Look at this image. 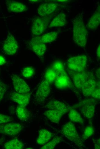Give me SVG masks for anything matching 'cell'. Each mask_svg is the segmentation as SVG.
<instances>
[{"label": "cell", "mask_w": 100, "mask_h": 149, "mask_svg": "<svg viewBox=\"0 0 100 149\" xmlns=\"http://www.w3.org/2000/svg\"><path fill=\"white\" fill-rule=\"evenodd\" d=\"M73 38L74 42L82 48L85 47L87 41V31L82 17L78 15L73 21Z\"/></svg>", "instance_id": "cell-1"}, {"label": "cell", "mask_w": 100, "mask_h": 149, "mask_svg": "<svg viewBox=\"0 0 100 149\" xmlns=\"http://www.w3.org/2000/svg\"><path fill=\"white\" fill-rule=\"evenodd\" d=\"M61 132L65 137L78 146H83V142L78 136L74 125L71 121L63 126L61 128Z\"/></svg>", "instance_id": "cell-2"}, {"label": "cell", "mask_w": 100, "mask_h": 149, "mask_svg": "<svg viewBox=\"0 0 100 149\" xmlns=\"http://www.w3.org/2000/svg\"><path fill=\"white\" fill-rule=\"evenodd\" d=\"M87 60L86 55H78L69 58L67 60V65L71 71L80 72L84 70L87 65Z\"/></svg>", "instance_id": "cell-3"}, {"label": "cell", "mask_w": 100, "mask_h": 149, "mask_svg": "<svg viewBox=\"0 0 100 149\" xmlns=\"http://www.w3.org/2000/svg\"><path fill=\"white\" fill-rule=\"evenodd\" d=\"M22 129L19 123H7L0 124V134L15 136L19 134Z\"/></svg>", "instance_id": "cell-4"}, {"label": "cell", "mask_w": 100, "mask_h": 149, "mask_svg": "<svg viewBox=\"0 0 100 149\" xmlns=\"http://www.w3.org/2000/svg\"><path fill=\"white\" fill-rule=\"evenodd\" d=\"M14 87L17 92L20 93H28L30 88L26 82L18 75L13 74L11 76Z\"/></svg>", "instance_id": "cell-5"}, {"label": "cell", "mask_w": 100, "mask_h": 149, "mask_svg": "<svg viewBox=\"0 0 100 149\" xmlns=\"http://www.w3.org/2000/svg\"><path fill=\"white\" fill-rule=\"evenodd\" d=\"M70 75L75 87L81 89L86 81L90 72L84 70L80 72L71 71Z\"/></svg>", "instance_id": "cell-6"}, {"label": "cell", "mask_w": 100, "mask_h": 149, "mask_svg": "<svg viewBox=\"0 0 100 149\" xmlns=\"http://www.w3.org/2000/svg\"><path fill=\"white\" fill-rule=\"evenodd\" d=\"M51 91L50 84L45 79L38 86L36 94V99L38 102L44 101L49 95Z\"/></svg>", "instance_id": "cell-7"}, {"label": "cell", "mask_w": 100, "mask_h": 149, "mask_svg": "<svg viewBox=\"0 0 100 149\" xmlns=\"http://www.w3.org/2000/svg\"><path fill=\"white\" fill-rule=\"evenodd\" d=\"M30 45L34 52L38 56L41 57L45 53L46 46L41 40V36H37L32 38Z\"/></svg>", "instance_id": "cell-8"}, {"label": "cell", "mask_w": 100, "mask_h": 149, "mask_svg": "<svg viewBox=\"0 0 100 149\" xmlns=\"http://www.w3.org/2000/svg\"><path fill=\"white\" fill-rule=\"evenodd\" d=\"M48 19L45 18L38 17L33 21L31 31L36 36L41 35L45 30L48 24Z\"/></svg>", "instance_id": "cell-9"}, {"label": "cell", "mask_w": 100, "mask_h": 149, "mask_svg": "<svg viewBox=\"0 0 100 149\" xmlns=\"http://www.w3.org/2000/svg\"><path fill=\"white\" fill-rule=\"evenodd\" d=\"M3 50L6 54L12 55L15 54L18 50L17 42L15 38L11 35H9L5 40Z\"/></svg>", "instance_id": "cell-10"}, {"label": "cell", "mask_w": 100, "mask_h": 149, "mask_svg": "<svg viewBox=\"0 0 100 149\" xmlns=\"http://www.w3.org/2000/svg\"><path fill=\"white\" fill-rule=\"evenodd\" d=\"M97 85L95 79L93 74L90 72L86 81L81 89L83 95L85 97L91 96L96 88Z\"/></svg>", "instance_id": "cell-11"}, {"label": "cell", "mask_w": 100, "mask_h": 149, "mask_svg": "<svg viewBox=\"0 0 100 149\" xmlns=\"http://www.w3.org/2000/svg\"><path fill=\"white\" fill-rule=\"evenodd\" d=\"M30 95L29 93L23 94L14 92L11 93L10 97L13 101L19 105L26 107L29 102Z\"/></svg>", "instance_id": "cell-12"}, {"label": "cell", "mask_w": 100, "mask_h": 149, "mask_svg": "<svg viewBox=\"0 0 100 149\" xmlns=\"http://www.w3.org/2000/svg\"><path fill=\"white\" fill-rule=\"evenodd\" d=\"M54 83L56 87L59 89L70 88L72 87L71 81L66 72L58 75Z\"/></svg>", "instance_id": "cell-13"}, {"label": "cell", "mask_w": 100, "mask_h": 149, "mask_svg": "<svg viewBox=\"0 0 100 149\" xmlns=\"http://www.w3.org/2000/svg\"><path fill=\"white\" fill-rule=\"evenodd\" d=\"M57 4L55 3H43L39 6L37 12L40 16H45L54 12L57 9Z\"/></svg>", "instance_id": "cell-14"}, {"label": "cell", "mask_w": 100, "mask_h": 149, "mask_svg": "<svg viewBox=\"0 0 100 149\" xmlns=\"http://www.w3.org/2000/svg\"><path fill=\"white\" fill-rule=\"evenodd\" d=\"M46 107L49 109L57 110L64 114L69 111L68 108L66 104L56 100L50 101L46 105Z\"/></svg>", "instance_id": "cell-15"}, {"label": "cell", "mask_w": 100, "mask_h": 149, "mask_svg": "<svg viewBox=\"0 0 100 149\" xmlns=\"http://www.w3.org/2000/svg\"><path fill=\"white\" fill-rule=\"evenodd\" d=\"M100 23V9L99 6L89 20L87 24V26L90 29L94 30L97 28Z\"/></svg>", "instance_id": "cell-16"}, {"label": "cell", "mask_w": 100, "mask_h": 149, "mask_svg": "<svg viewBox=\"0 0 100 149\" xmlns=\"http://www.w3.org/2000/svg\"><path fill=\"white\" fill-rule=\"evenodd\" d=\"M53 134L48 130L42 129L39 132V136L36 142L39 145H44L48 142L53 137Z\"/></svg>", "instance_id": "cell-17"}, {"label": "cell", "mask_w": 100, "mask_h": 149, "mask_svg": "<svg viewBox=\"0 0 100 149\" xmlns=\"http://www.w3.org/2000/svg\"><path fill=\"white\" fill-rule=\"evenodd\" d=\"M44 114L48 119L55 123L59 122L64 114L56 110L48 109L45 111Z\"/></svg>", "instance_id": "cell-18"}, {"label": "cell", "mask_w": 100, "mask_h": 149, "mask_svg": "<svg viewBox=\"0 0 100 149\" xmlns=\"http://www.w3.org/2000/svg\"><path fill=\"white\" fill-rule=\"evenodd\" d=\"M6 4L8 9L13 12H22L26 10V6L20 2L14 1H8Z\"/></svg>", "instance_id": "cell-19"}, {"label": "cell", "mask_w": 100, "mask_h": 149, "mask_svg": "<svg viewBox=\"0 0 100 149\" xmlns=\"http://www.w3.org/2000/svg\"><path fill=\"white\" fill-rule=\"evenodd\" d=\"M66 16L65 13H60L57 15L51 21L50 27L63 26L66 24Z\"/></svg>", "instance_id": "cell-20"}, {"label": "cell", "mask_w": 100, "mask_h": 149, "mask_svg": "<svg viewBox=\"0 0 100 149\" xmlns=\"http://www.w3.org/2000/svg\"><path fill=\"white\" fill-rule=\"evenodd\" d=\"M16 115L18 118L22 121H25L30 117V113L25 106L19 105L16 109Z\"/></svg>", "instance_id": "cell-21"}, {"label": "cell", "mask_w": 100, "mask_h": 149, "mask_svg": "<svg viewBox=\"0 0 100 149\" xmlns=\"http://www.w3.org/2000/svg\"><path fill=\"white\" fill-rule=\"evenodd\" d=\"M95 104H85L81 106V112L85 117L89 118L92 117L94 115Z\"/></svg>", "instance_id": "cell-22"}, {"label": "cell", "mask_w": 100, "mask_h": 149, "mask_svg": "<svg viewBox=\"0 0 100 149\" xmlns=\"http://www.w3.org/2000/svg\"><path fill=\"white\" fill-rule=\"evenodd\" d=\"M24 147L23 143L17 139L6 142L4 146V148L5 149H22Z\"/></svg>", "instance_id": "cell-23"}, {"label": "cell", "mask_w": 100, "mask_h": 149, "mask_svg": "<svg viewBox=\"0 0 100 149\" xmlns=\"http://www.w3.org/2000/svg\"><path fill=\"white\" fill-rule=\"evenodd\" d=\"M68 116L70 119L71 121L82 124L84 123L83 119L80 114L75 109H70Z\"/></svg>", "instance_id": "cell-24"}, {"label": "cell", "mask_w": 100, "mask_h": 149, "mask_svg": "<svg viewBox=\"0 0 100 149\" xmlns=\"http://www.w3.org/2000/svg\"><path fill=\"white\" fill-rule=\"evenodd\" d=\"M58 32H52L45 34L41 36V41L44 43L52 42L57 39Z\"/></svg>", "instance_id": "cell-25"}, {"label": "cell", "mask_w": 100, "mask_h": 149, "mask_svg": "<svg viewBox=\"0 0 100 149\" xmlns=\"http://www.w3.org/2000/svg\"><path fill=\"white\" fill-rule=\"evenodd\" d=\"M57 75L56 72L52 68H48L45 74V80L50 84L54 82Z\"/></svg>", "instance_id": "cell-26"}, {"label": "cell", "mask_w": 100, "mask_h": 149, "mask_svg": "<svg viewBox=\"0 0 100 149\" xmlns=\"http://www.w3.org/2000/svg\"><path fill=\"white\" fill-rule=\"evenodd\" d=\"M51 68L56 72L57 76L66 72L63 63L59 60L55 61L52 65Z\"/></svg>", "instance_id": "cell-27"}, {"label": "cell", "mask_w": 100, "mask_h": 149, "mask_svg": "<svg viewBox=\"0 0 100 149\" xmlns=\"http://www.w3.org/2000/svg\"><path fill=\"white\" fill-rule=\"evenodd\" d=\"M62 139L63 138L61 137L56 136L51 141L44 144L41 148V149H53L57 144L61 142Z\"/></svg>", "instance_id": "cell-28"}, {"label": "cell", "mask_w": 100, "mask_h": 149, "mask_svg": "<svg viewBox=\"0 0 100 149\" xmlns=\"http://www.w3.org/2000/svg\"><path fill=\"white\" fill-rule=\"evenodd\" d=\"M94 130L92 125L87 126L84 129L82 138L84 140H86L94 134Z\"/></svg>", "instance_id": "cell-29"}, {"label": "cell", "mask_w": 100, "mask_h": 149, "mask_svg": "<svg viewBox=\"0 0 100 149\" xmlns=\"http://www.w3.org/2000/svg\"><path fill=\"white\" fill-rule=\"evenodd\" d=\"M34 72V69L30 67H27L24 68L22 70V74L25 78H29L31 77Z\"/></svg>", "instance_id": "cell-30"}, {"label": "cell", "mask_w": 100, "mask_h": 149, "mask_svg": "<svg viewBox=\"0 0 100 149\" xmlns=\"http://www.w3.org/2000/svg\"><path fill=\"white\" fill-rule=\"evenodd\" d=\"M6 90V85L0 80V102L3 100Z\"/></svg>", "instance_id": "cell-31"}, {"label": "cell", "mask_w": 100, "mask_h": 149, "mask_svg": "<svg viewBox=\"0 0 100 149\" xmlns=\"http://www.w3.org/2000/svg\"><path fill=\"white\" fill-rule=\"evenodd\" d=\"M12 120V118L10 116L0 113V124L9 122Z\"/></svg>", "instance_id": "cell-32"}, {"label": "cell", "mask_w": 100, "mask_h": 149, "mask_svg": "<svg viewBox=\"0 0 100 149\" xmlns=\"http://www.w3.org/2000/svg\"><path fill=\"white\" fill-rule=\"evenodd\" d=\"M91 96L94 98L99 99L100 97V88H96L93 92Z\"/></svg>", "instance_id": "cell-33"}, {"label": "cell", "mask_w": 100, "mask_h": 149, "mask_svg": "<svg viewBox=\"0 0 100 149\" xmlns=\"http://www.w3.org/2000/svg\"><path fill=\"white\" fill-rule=\"evenodd\" d=\"M5 62L6 60L5 58L2 55H0V65L3 64Z\"/></svg>", "instance_id": "cell-34"}, {"label": "cell", "mask_w": 100, "mask_h": 149, "mask_svg": "<svg viewBox=\"0 0 100 149\" xmlns=\"http://www.w3.org/2000/svg\"><path fill=\"white\" fill-rule=\"evenodd\" d=\"M96 54L97 58L99 59H100V45L99 44L97 46V51H96Z\"/></svg>", "instance_id": "cell-35"}, {"label": "cell", "mask_w": 100, "mask_h": 149, "mask_svg": "<svg viewBox=\"0 0 100 149\" xmlns=\"http://www.w3.org/2000/svg\"><path fill=\"white\" fill-rule=\"evenodd\" d=\"M100 139L97 140V143L95 146V149H99L100 148Z\"/></svg>", "instance_id": "cell-36"}, {"label": "cell", "mask_w": 100, "mask_h": 149, "mask_svg": "<svg viewBox=\"0 0 100 149\" xmlns=\"http://www.w3.org/2000/svg\"><path fill=\"white\" fill-rule=\"evenodd\" d=\"M96 73V75L97 77L99 78H100V69L97 70Z\"/></svg>", "instance_id": "cell-37"}]
</instances>
